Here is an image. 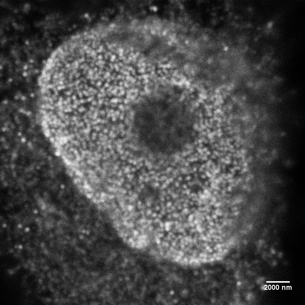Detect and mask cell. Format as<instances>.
Instances as JSON below:
<instances>
[{
    "mask_svg": "<svg viewBox=\"0 0 305 305\" xmlns=\"http://www.w3.org/2000/svg\"><path fill=\"white\" fill-rule=\"evenodd\" d=\"M173 100H161L155 113L153 134L157 147H178L181 134L180 120Z\"/></svg>",
    "mask_w": 305,
    "mask_h": 305,
    "instance_id": "cell-1",
    "label": "cell"
}]
</instances>
